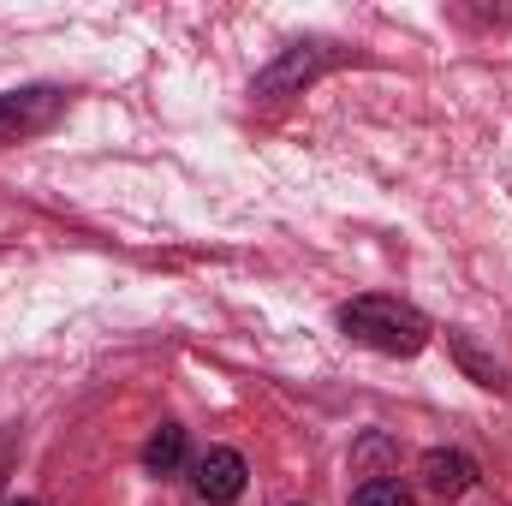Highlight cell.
<instances>
[{"label": "cell", "mask_w": 512, "mask_h": 506, "mask_svg": "<svg viewBox=\"0 0 512 506\" xmlns=\"http://www.w3.org/2000/svg\"><path fill=\"white\" fill-rule=\"evenodd\" d=\"M340 328L358 346L382 352V358H417L429 346V316L399 304V298H382V292H364V298L340 304Z\"/></svg>", "instance_id": "obj_1"}, {"label": "cell", "mask_w": 512, "mask_h": 506, "mask_svg": "<svg viewBox=\"0 0 512 506\" xmlns=\"http://www.w3.org/2000/svg\"><path fill=\"white\" fill-rule=\"evenodd\" d=\"M346 60V48L340 42H292V48H280V60L274 66H262L251 84L256 102H286V96H304L322 72H334Z\"/></svg>", "instance_id": "obj_2"}, {"label": "cell", "mask_w": 512, "mask_h": 506, "mask_svg": "<svg viewBox=\"0 0 512 506\" xmlns=\"http://www.w3.org/2000/svg\"><path fill=\"white\" fill-rule=\"evenodd\" d=\"M66 114V90L54 84H24V90H6L0 96V149L18 143V137H36Z\"/></svg>", "instance_id": "obj_3"}, {"label": "cell", "mask_w": 512, "mask_h": 506, "mask_svg": "<svg viewBox=\"0 0 512 506\" xmlns=\"http://www.w3.org/2000/svg\"><path fill=\"white\" fill-rule=\"evenodd\" d=\"M245 483H251V465H245V453H233V447H209V453L191 459V489H197V501L233 506L245 495Z\"/></svg>", "instance_id": "obj_4"}, {"label": "cell", "mask_w": 512, "mask_h": 506, "mask_svg": "<svg viewBox=\"0 0 512 506\" xmlns=\"http://www.w3.org/2000/svg\"><path fill=\"white\" fill-rule=\"evenodd\" d=\"M417 477H423V489H429L435 501H459V495L477 483V459L459 453V447H429L423 465H417Z\"/></svg>", "instance_id": "obj_5"}, {"label": "cell", "mask_w": 512, "mask_h": 506, "mask_svg": "<svg viewBox=\"0 0 512 506\" xmlns=\"http://www.w3.org/2000/svg\"><path fill=\"white\" fill-rule=\"evenodd\" d=\"M447 346H453V358H459V370L477 381V387H489V393H507L512 381H507V370L489 358V352H477V340L471 334H447Z\"/></svg>", "instance_id": "obj_6"}, {"label": "cell", "mask_w": 512, "mask_h": 506, "mask_svg": "<svg viewBox=\"0 0 512 506\" xmlns=\"http://www.w3.org/2000/svg\"><path fill=\"white\" fill-rule=\"evenodd\" d=\"M185 465V429L179 423H161L149 441H143V471L149 477H173Z\"/></svg>", "instance_id": "obj_7"}, {"label": "cell", "mask_w": 512, "mask_h": 506, "mask_svg": "<svg viewBox=\"0 0 512 506\" xmlns=\"http://www.w3.org/2000/svg\"><path fill=\"white\" fill-rule=\"evenodd\" d=\"M352 506H417V495L399 477H370V483L352 489Z\"/></svg>", "instance_id": "obj_8"}, {"label": "cell", "mask_w": 512, "mask_h": 506, "mask_svg": "<svg viewBox=\"0 0 512 506\" xmlns=\"http://www.w3.org/2000/svg\"><path fill=\"white\" fill-rule=\"evenodd\" d=\"M6 506H36V501H30V495H18V501H6Z\"/></svg>", "instance_id": "obj_9"}]
</instances>
